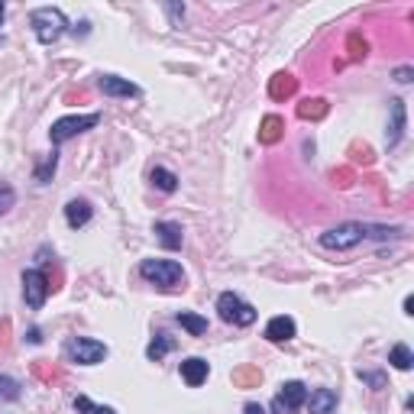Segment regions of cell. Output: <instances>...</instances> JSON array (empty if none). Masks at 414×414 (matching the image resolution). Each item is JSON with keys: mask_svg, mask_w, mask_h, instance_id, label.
I'll use <instances>...</instances> for the list:
<instances>
[{"mask_svg": "<svg viewBox=\"0 0 414 414\" xmlns=\"http://www.w3.org/2000/svg\"><path fill=\"white\" fill-rule=\"evenodd\" d=\"M327 110H330V104L324 97H307V100H301V104H298V117H301V120H324V117H327Z\"/></svg>", "mask_w": 414, "mask_h": 414, "instance_id": "cell-18", "label": "cell"}, {"mask_svg": "<svg viewBox=\"0 0 414 414\" xmlns=\"http://www.w3.org/2000/svg\"><path fill=\"white\" fill-rule=\"evenodd\" d=\"M153 184L159 188V191H165V194H172L178 188V178H175V172H169V169H162V165H155L153 169Z\"/></svg>", "mask_w": 414, "mask_h": 414, "instance_id": "cell-20", "label": "cell"}, {"mask_svg": "<svg viewBox=\"0 0 414 414\" xmlns=\"http://www.w3.org/2000/svg\"><path fill=\"white\" fill-rule=\"evenodd\" d=\"M30 23H32V32H36V39L42 42V46H52V42H59L61 32L69 30V20H65V13L55 7H39L30 13Z\"/></svg>", "mask_w": 414, "mask_h": 414, "instance_id": "cell-1", "label": "cell"}, {"mask_svg": "<svg viewBox=\"0 0 414 414\" xmlns=\"http://www.w3.org/2000/svg\"><path fill=\"white\" fill-rule=\"evenodd\" d=\"M398 81L408 85V81H411V69H398Z\"/></svg>", "mask_w": 414, "mask_h": 414, "instance_id": "cell-31", "label": "cell"}, {"mask_svg": "<svg viewBox=\"0 0 414 414\" xmlns=\"http://www.w3.org/2000/svg\"><path fill=\"white\" fill-rule=\"evenodd\" d=\"M100 123V114H81V117H61V120L52 123V130H49V136H52V143L59 146V143H65V139L78 136V133L85 130H94Z\"/></svg>", "mask_w": 414, "mask_h": 414, "instance_id": "cell-5", "label": "cell"}, {"mask_svg": "<svg viewBox=\"0 0 414 414\" xmlns=\"http://www.w3.org/2000/svg\"><path fill=\"white\" fill-rule=\"evenodd\" d=\"M55 162H59V159H55V153H52V155H49V159H46V162H42V165L36 169V182H42V184L49 182V175L55 172Z\"/></svg>", "mask_w": 414, "mask_h": 414, "instance_id": "cell-25", "label": "cell"}, {"mask_svg": "<svg viewBox=\"0 0 414 414\" xmlns=\"http://www.w3.org/2000/svg\"><path fill=\"white\" fill-rule=\"evenodd\" d=\"M217 311H220V321L237 324V327H249V324H256V307L246 304V301H239L233 292H223L220 298H217Z\"/></svg>", "mask_w": 414, "mask_h": 414, "instance_id": "cell-3", "label": "cell"}, {"mask_svg": "<svg viewBox=\"0 0 414 414\" xmlns=\"http://www.w3.org/2000/svg\"><path fill=\"white\" fill-rule=\"evenodd\" d=\"M100 91L107 94V97H136L139 88L126 78H117V75H104L100 78Z\"/></svg>", "mask_w": 414, "mask_h": 414, "instance_id": "cell-11", "label": "cell"}, {"mask_svg": "<svg viewBox=\"0 0 414 414\" xmlns=\"http://www.w3.org/2000/svg\"><path fill=\"white\" fill-rule=\"evenodd\" d=\"M282 133H285V120H282V117H276V114H268L266 120L259 123V143H262V146L278 143V139H282Z\"/></svg>", "mask_w": 414, "mask_h": 414, "instance_id": "cell-16", "label": "cell"}, {"mask_svg": "<svg viewBox=\"0 0 414 414\" xmlns=\"http://www.w3.org/2000/svg\"><path fill=\"white\" fill-rule=\"evenodd\" d=\"M243 414H266V411H262V405H256V401H249V405L243 408Z\"/></svg>", "mask_w": 414, "mask_h": 414, "instance_id": "cell-30", "label": "cell"}, {"mask_svg": "<svg viewBox=\"0 0 414 414\" xmlns=\"http://www.w3.org/2000/svg\"><path fill=\"white\" fill-rule=\"evenodd\" d=\"M91 214H94V207L88 204L85 198L69 201V207H65V220H69V227H71V230H78V227H85V223L91 220Z\"/></svg>", "mask_w": 414, "mask_h": 414, "instance_id": "cell-14", "label": "cell"}, {"mask_svg": "<svg viewBox=\"0 0 414 414\" xmlns=\"http://www.w3.org/2000/svg\"><path fill=\"white\" fill-rule=\"evenodd\" d=\"M75 408H78V411H85V414H91V411H94V405L85 398V395H78V398H75Z\"/></svg>", "mask_w": 414, "mask_h": 414, "instance_id": "cell-28", "label": "cell"}, {"mask_svg": "<svg viewBox=\"0 0 414 414\" xmlns=\"http://www.w3.org/2000/svg\"><path fill=\"white\" fill-rule=\"evenodd\" d=\"M389 110H391V126H389V146H398L401 133H405V100H389Z\"/></svg>", "mask_w": 414, "mask_h": 414, "instance_id": "cell-15", "label": "cell"}, {"mask_svg": "<svg viewBox=\"0 0 414 414\" xmlns=\"http://www.w3.org/2000/svg\"><path fill=\"white\" fill-rule=\"evenodd\" d=\"M39 340H42V333H39V330L32 327V330H30V343H39Z\"/></svg>", "mask_w": 414, "mask_h": 414, "instance_id": "cell-32", "label": "cell"}, {"mask_svg": "<svg viewBox=\"0 0 414 414\" xmlns=\"http://www.w3.org/2000/svg\"><path fill=\"white\" fill-rule=\"evenodd\" d=\"M389 362L395 369H401V372H408V369L414 366V353L408 350L405 343H398V346H391V353H389Z\"/></svg>", "mask_w": 414, "mask_h": 414, "instance_id": "cell-21", "label": "cell"}, {"mask_svg": "<svg viewBox=\"0 0 414 414\" xmlns=\"http://www.w3.org/2000/svg\"><path fill=\"white\" fill-rule=\"evenodd\" d=\"M366 230L369 227H362V223H340V227L324 233L321 246L324 249H337V253H343V249H353L356 243H362V239H366Z\"/></svg>", "mask_w": 414, "mask_h": 414, "instance_id": "cell-4", "label": "cell"}, {"mask_svg": "<svg viewBox=\"0 0 414 414\" xmlns=\"http://www.w3.org/2000/svg\"><path fill=\"white\" fill-rule=\"evenodd\" d=\"M207 376H211V366H207L201 356H191V360H184V362H182V379L191 385V389H198V385L204 382Z\"/></svg>", "mask_w": 414, "mask_h": 414, "instance_id": "cell-13", "label": "cell"}, {"mask_svg": "<svg viewBox=\"0 0 414 414\" xmlns=\"http://www.w3.org/2000/svg\"><path fill=\"white\" fill-rule=\"evenodd\" d=\"M155 237H159V243L165 246V249H182L184 233H182V227H178V223L162 220V223H155Z\"/></svg>", "mask_w": 414, "mask_h": 414, "instance_id": "cell-17", "label": "cell"}, {"mask_svg": "<svg viewBox=\"0 0 414 414\" xmlns=\"http://www.w3.org/2000/svg\"><path fill=\"white\" fill-rule=\"evenodd\" d=\"M178 324H182L191 337H204V333H207V321H204V317L188 314V311H182V314H178Z\"/></svg>", "mask_w": 414, "mask_h": 414, "instance_id": "cell-22", "label": "cell"}, {"mask_svg": "<svg viewBox=\"0 0 414 414\" xmlns=\"http://www.w3.org/2000/svg\"><path fill=\"white\" fill-rule=\"evenodd\" d=\"M295 337V321L292 317H272V321L266 324V340H272V343H288V340Z\"/></svg>", "mask_w": 414, "mask_h": 414, "instance_id": "cell-12", "label": "cell"}, {"mask_svg": "<svg viewBox=\"0 0 414 414\" xmlns=\"http://www.w3.org/2000/svg\"><path fill=\"white\" fill-rule=\"evenodd\" d=\"M350 178H353V172H350V169L333 172V182H337V184H350Z\"/></svg>", "mask_w": 414, "mask_h": 414, "instance_id": "cell-29", "label": "cell"}, {"mask_svg": "<svg viewBox=\"0 0 414 414\" xmlns=\"http://www.w3.org/2000/svg\"><path fill=\"white\" fill-rule=\"evenodd\" d=\"M139 276L146 278V282L159 285V288H178V285L184 282L182 266L172 259H146L139 266Z\"/></svg>", "mask_w": 414, "mask_h": 414, "instance_id": "cell-2", "label": "cell"}, {"mask_svg": "<svg viewBox=\"0 0 414 414\" xmlns=\"http://www.w3.org/2000/svg\"><path fill=\"white\" fill-rule=\"evenodd\" d=\"M91 414H117V411H114V408H104V405H100V408H94Z\"/></svg>", "mask_w": 414, "mask_h": 414, "instance_id": "cell-33", "label": "cell"}, {"mask_svg": "<svg viewBox=\"0 0 414 414\" xmlns=\"http://www.w3.org/2000/svg\"><path fill=\"white\" fill-rule=\"evenodd\" d=\"M172 346H175V343H172V337H165V333H159V337H155L153 343L146 346V356H149V360H153V362H159L162 356H165V353H169V350H172Z\"/></svg>", "mask_w": 414, "mask_h": 414, "instance_id": "cell-23", "label": "cell"}, {"mask_svg": "<svg viewBox=\"0 0 414 414\" xmlns=\"http://www.w3.org/2000/svg\"><path fill=\"white\" fill-rule=\"evenodd\" d=\"M13 204H16V191L10 188L7 182H0V214H7Z\"/></svg>", "mask_w": 414, "mask_h": 414, "instance_id": "cell-24", "label": "cell"}, {"mask_svg": "<svg viewBox=\"0 0 414 414\" xmlns=\"http://www.w3.org/2000/svg\"><path fill=\"white\" fill-rule=\"evenodd\" d=\"M259 382H262L259 366H239V369H233V385H237V389H259Z\"/></svg>", "mask_w": 414, "mask_h": 414, "instance_id": "cell-19", "label": "cell"}, {"mask_svg": "<svg viewBox=\"0 0 414 414\" xmlns=\"http://www.w3.org/2000/svg\"><path fill=\"white\" fill-rule=\"evenodd\" d=\"M0 395H4V398H20V385H16L13 379L0 376Z\"/></svg>", "mask_w": 414, "mask_h": 414, "instance_id": "cell-26", "label": "cell"}, {"mask_svg": "<svg viewBox=\"0 0 414 414\" xmlns=\"http://www.w3.org/2000/svg\"><path fill=\"white\" fill-rule=\"evenodd\" d=\"M304 405L311 414H333V408H337V391L333 389H314L311 395H307Z\"/></svg>", "mask_w": 414, "mask_h": 414, "instance_id": "cell-10", "label": "cell"}, {"mask_svg": "<svg viewBox=\"0 0 414 414\" xmlns=\"http://www.w3.org/2000/svg\"><path fill=\"white\" fill-rule=\"evenodd\" d=\"M366 39H360V36H350V55L353 59H366Z\"/></svg>", "mask_w": 414, "mask_h": 414, "instance_id": "cell-27", "label": "cell"}, {"mask_svg": "<svg viewBox=\"0 0 414 414\" xmlns=\"http://www.w3.org/2000/svg\"><path fill=\"white\" fill-rule=\"evenodd\" d=\"M304 401H307V389H304V385H301V382H285L282 391H278V398H276V408H278V411H285V414H292V411H298Z\"/></svg>", "mask_w": 414, "mask_h": 414, "instance_id": "cell-8", "label": "cell"}, {"mask_svg": "<svg viewBox=\"0 0 414 414\" xmlns=\"http://www.w3.org/2000/svg\"><path fill=\"white\" fill-rule=\"evenodd\" d=\"M295 91H298V78L288 75V71H278L276 78H268V97L272 100H288L295 97Z\"/></svg>", "mask_w": 414, "mask_h": 414, "instance_id": "cell-9", "label": "cell"}, {"mask_svg": "<svg viewBox=\"0 0 414 414\" xmlns=\"http://www.w3.org/2000/svg\"><path fill=\"white\" fill-rule=\"evenodd\" d=\"M4 13H7V10H4V4H0V23H4Z\"/></svg>", "mask_w": 414, "mask_h": 414, "instance_id": "cell-34", "label": "cell"}, {"mask_svg": "<svg viewBox=\"0 0 414 414\" xmlns=\"http://www.w3.org/2000/svg\"><path fill=\"white\" fill-rule=\"evenodd\" d=\"M23 295H26V304L30 307H42L49 298V278L46 272H39V268H30L23 272Z\"/></svg>", "mask_w": 414, "mask_h": 414, "instance_id": "cell-7", "label": "cell"}, {"mask_svg": "<svg viewBox=\"0 0 414 414\" xmlns=\"http://www.w3.org/2000/svg\"><path fill=\"white\" fill-rule=\"evenodd\" d=\"M65 353L75 362H81V366H97V362H104V356H107V346L97 343V340H88V337H71L69 343H65Z\"/></svg>", "mask_w": 414, "mask_h": 414, "instance_id": "cell-6", "label": "cell"}]
</instances>
